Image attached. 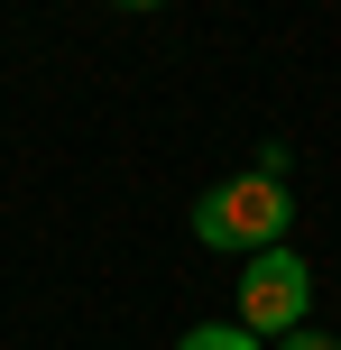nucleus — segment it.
I'll return each instance as SVG.
<instances>
[{
	"label": "nucleus",
	"instance_id": "obj_1",
	"mask_svg": "<svg viewBox=\"0 0 341 350\" xmlns=\"http://www.w3.org/2000/svg\"><path fill=\"white\" fill-rule=\"evenodd\" d=\"M286 221H295V193H286V175H268V166L221 175V185H203V193H194V240H203V249H221V258L277 249V240H286Z\"/></svg>",
	"mask_w": 341,
	"mask_h": 350
},
{
	"label": "nucleus",
	"instance_id": "obj_2",
	"mask_svg": "<svg viewBox=\"0 0 341 350\" xmlns=\"http://www.w3.org/2000/svg\"><path fill=\"white\" fill-rule=\"evenodd\" d=\"M295 323H314V267L295 258L286 240L249 249V258H240V332L277 341V332H295Z\"/></svg>",
	"mask_w": 341,
	"mask_h": 350
},
{
	"label": "nucleus",
	"instance_id": "obj_3",
	"mask_svg": "<svg viewBox=\"0 0 341 350\" xmlns=\"http://www.w3.org/2000/svg\"><path fill=\"white\" fill-rule=\"evenodd\" d=\"M176 350H268V341H258V332H240V323H194Z\"/></svg>",
	"mask_w": 341,
	"mask_h": 350
},
{
	"label": "nucleus",
	"instance_id": "obj_4",
	"mask_svg": "<svg viewBox=\"0 0 341 350\" xmlns=\"http://www.w3.org/2000/svg\"><path fill=\"white\" fill-rule=\"evenodd\" d=\"M268 350H341V341H332V332H314V323H295V332H277Z\"/></svg>",
	"mask_w": 341,
	"mask_h": 350
},
{
	"label": "nucleus",
	"instance_id": "obj_5",
	"mask_svg": "<svg viewBox=\"0 0 341 350\" xmlns=\"http://www.w3.org/2000/svg\"><path fill=\"white\" fill-rule=\"evenodd\" d=\"M111 10H166V0H111Z\"/></svg>",
	"mask_w": 341,
	"mask_h": 350
}]
</instances>
